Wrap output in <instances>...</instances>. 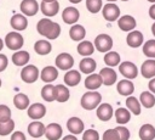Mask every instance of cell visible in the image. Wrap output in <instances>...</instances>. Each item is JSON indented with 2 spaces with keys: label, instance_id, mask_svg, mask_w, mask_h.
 <instances>
[{
  "label": "cell",
  "instance_id": "obj_4",
  "mask_svg": "<svg viewBox=\"0 0 155 140\" xmlns=\"http://www.w3.org/2000/svg\"><path fill=\"white\" fill-rule=\"evenodd\" d=\"M39 75H40V72L38 69V67L34 66V65H27L21 71V78H22V80L24 83H28V84L36 82L38 78H39Z\"/></svg>",
  "mask_w": 155,
  "mask_h": 140
},
{
  "label": "cell",
  "instance_id": "obj_10",
  "mask_svg": "<svg viewBox=\"0 0 155 140\" xmlns=\"http://www.w3.org/2000/svg\"><path fill=\"white\" fill-rule=\"evenodd\" d=\"M19 7L24 16H35L39 11V4L36 0H23Z\"/></svg>",
  "mask_w": 155,
  "mask_h": 140
},
{
  "label": "cell",
  "instance_id": "obj_43",
  "mask_svg": "<svg viewBox=\"0 0 155 140\" xmlns=\"http://www.w3.org/2000/svg\"><path fill=\"white\" fill-rule=\"evenodd\" d=\"M82 140H99V133L94 129H87L82 134Z\"/></svg>",
  "mask_w": 155,
  "mask_h": 140
},
{
  "label": "cell",
  "instance_id": "obj_56",
  "mask_svg": "<svg viewBox=\"0 0 155 140\" xmlns=\"http://www.w3.org/2000/svg\"><path fill=\"white\" fill-rule=\"evenodd\" d=\"M42 1H54V0H42Z\"/></svg>",
  "mask_w": 155,
  "mask_h": 140
},
{
  "label": "cell",
  "instance_id": "obj_21",
  "mask_svg": "<svg viewBox=\"0 0 155 140\" xmlns=\"http://www.w3.org/2000/svg\"><path fill=\"white\" fill-rule=\"evenodd\" d=\"M67 128L74 135L81 134L84 131V122L79 117H70L67 122Z\"/></svg>",
  "mask_w": 155,
  "mask_h": 140
},
{
  "label": "cell",
  "instance_id": "obj_17",
  "mask_svg": "<svg viewBox=\"0 0 155 140\" xmlns=\"http://www.w3.org/2000/svg\"><path fill=\"white\" fill-rule=\"evenodd\" d=\"M62 127L58 123H50L46 127V131H45V136L47 140H58L62 138Z\"/></svg>",
  "mask_w": 155,
  "mask_h": 140
},
{
  "label": "cell",
  "instance_id": "obj_45",
  "mask_svg": "<svg viewBox=\"0 0 155 140\" xmlns=\"http://www.w3.org/2000/svg\"><path fill=\"white\" fill-rule=\"evenodd\" d=\"M116 130H117V133H119V138H120V140H128L130 139V130L126 128V127H124V125H119V127H116Z\"/></svg>",
  "mask_w": 155,
  "mask_h": 140
},
{
  "label": "cell",
  "instance_id": "obj_24",
  "mask_svg": "<svg viewBox=\"0 0 155 140\" xmlns=\"http://www.w3.org/2000/svg\"><path fill=\"white\" fill-rule=\"evenodd\" d=\"M116 90L120 95L122 96H131V94L134 91V85L131 80L128 79H122L117 83L116 85Z\"/></svg>",
  "mask_w": 155,
  "mask_h": 140
},
{
  "label": "cell",
  "instance_id": "obj_48",
  "mask_svg": "<svg viewBox=\"0 0 155 140\" xmlns=\"http://www.w3.org/2000/svg\"><path fill=\"white\" fill-rule=\"evenodd\" d=\"M148 88H149V90H150L151 93H154V94H155V78H151V79L149 80Z\"/></svg>",
  "mask_w": 155,
  "mask_h": 140
},
{
  "label": "cell",
  "instance_id": "obj_52",
  "mask_svg": "<svg viewBox=\"0 0 155 140\" xmlns=\"http://www.w3.org/2000/svg\"><path fill=\"white\" fill-rule=\"evenodd\" d=\"M2 47H4V40L0 38V51L2 50Z\"/></svg>",
  "mask_w": 155,
  "mask_h": 140
},
{
  "label": "cell",
  "instance_id": "obj_55",
  "mask_svg": "<svg viewBox=\"0 0 155 140\" xmlns=\"http://www.w3.org/2000/svg\"><path fill=\"white\" fill-rule=\"evenodd\" d=\"M107 1H109V2H114V1H116V0H107Z\"/></svg>",
  "mask_w": 155,
  "mask_h": 140
},
{
  "label": "cell",
  "instance_id": "obj_25",
  "mask_svg": "<svg viewBox=\"0 0 155 140\" xmlns=\"http://www.w3.org/2000/svg\"><path fill=\"white\" fill-rule=\"evenodd\" d=\"M81 80V73L75 69H69L64 74V83L68 86H76Z\"/></svg>",
  "mask_w": 155,
  "mask_h": 140
},
{
  "label": "cell",
  "instance_id": "obj_44",
  "mask_svg": "<svg viewBox=\"0 0 155 140\" xmlns=\"http://www.w3.org/2000/svg\"><path fill=\"white\" fill-rule=\"evenodd\" d=\"M11 119V110L6 105H0V122Z\"/></svg>",
  "mask_w": 155,
  "mask_h": 140
},
{
  "label": "cell",
  "instance_id": "obj_57",
  "mask_svg": "<svg viewBox=\"0 0 155 140\" xmlns=\"http://www.w3.org/2000/svg\"><path fill=\"white\" fill-rule=\"evenodd\" d=\"M0 88H1V79H0Z\"/></svg>",
  "mask_w": 155,
  "mask_h": 140
},
{
  "label": "cell",
  "instance_id": "obj_40",
  "mask_svg": "<svg viewBox=\"0 0 155 140\" xmlns=\"http://www.w3.org/2000/svg\"><path fill=\"white\" fill-rule=\"evenodd\" d=\"M15 129V121L13 119H8L6 122H0V135L5 136L8 135L13 131Z\"/></svg>",
  "mask_w": 155,
  "mask_h": 140
},
{
  "label": "cell",
  "instance_id": "obj_50",
  "mask_svg": "<svg viewBox=\"0 0 155 140\" xmlns=\"http://www.w3.org/2000/svg\"><path fill=\"white\" fill-rule=\"evenodd\" d=\"M62 140H78V138H76L74 134H69V135L63 136V139H62Z\"/></svg>",
  "mask_w": 155,
  "mask_h": 140
},
{
  "label": "cell",
  "instance_id": "obj_54",
  "mask_svg": "<svg viewBox=\"0 0 155 140\" xmlns=\"http://www.w3.org/2000/svg\"><path fill=\"white\" fill-rule=\"evenodd\" d=\"M148 1H149V2H154V4H155V0H148Z\"/></svg>",
  "mask_w": 155,
  "mask_h": 140
},
{
  "label": "cell",
  "instance_id": "obj_28",
  "mask_svg": "<svg viewBox=\"0 0 155 140\" xmlns=\"http://www.w3.org/2000/svg\"><path fill=\"white\" fill-rule=\"evenodd\" d=\"M79 67H80V71H81L82 73H85V74H91V73L94 72V69H96V67H97V63H96V61H94L93 58H91V57H85V58H82V60L80 61Z\"/></svg>",
  "mask_w": 155,
  "mask_h": 140
},
{
  "label": "cell",
  "instance_id": "obj_18",
  "mask_svg": "<svg viewBox=\"0 0 155 140\" xmlns=\"http://www.w3.org/2000/svg\"><path fill=\"white\" fill-rule=\"evenodd\" d=\"M140 74L147 79L155 78V60L154 58H148L147 61L142 63Z\"/></svg>",
  "mask_w": 155,
  "mask_h": 140
},
{
  "label": "cell",
  "instance_id": "obj_5",
  "mask_svg": "<svg viewBox=\"0 0 155 140\" xmlns=\"http://www.w3.org/2000/svg\"><path fill=\"white\" fill-rule=\"evenodd\" d=\"M102 15L104 17L105 21H109V22H114L116 19L120 18V9L116 4L114 2H108L103 6L102 9Z\"/></svg>",
  "mask_w": 155,
  "mask_h": 140
},
{
  "label": "cell",
  "instance_id": "obj_14",
  "mask_svg": "<svg viewBox=\"0 0 155 140\" xmlns=\"http://www.w3.org/2000/svg\"><path fill=\"white\" fill-rule=\"evenodd\" d=\"M96 114H97V117H98L101 121H103V122L109 121V119L113 117V114H114L111 105H110V103H107V102L101 103V105L96 108Z\"/></svg>",
  "mask_w": 155,
  "mask_h": 140
},
{
  "label": "cell",
  "instance_id": "obj_22",
  "mask_svg": "<svg viewBox=\"0 0 155 140\" xmlns=\"http://www.w3.org/2000/svg\"><path fill=\"white\" fill-rule=\"evenodd\" d=\"M143 34L142 32L139 30H132L127 34V38H126V41H127V45L130 47H139L142 44H143Z\"/></svg>",
  "mask_w": 155,
  "mask_h": 140
},
{
  "label": "cell",
  "instance_id": "obj_32",
  "mask_svg": "<svg viewBox=\"0 0 155 140\" xmlns=\"http://www.w3.org/2000/svg\"><path fill=\"white\" fill-rule=\"evenodd\" d=\"M78 52L80 54V55H82V56H86V57H88L90 55H92L93 52H94V44H92L91 41H88V40H84V41H80L79 43V45H78Z\"/></svg>",
  "mask_w": 155,
  "mask_h": 140
},
{
  "label": "cell",
  "instance_id": "obj_29",
  "mask_svg": "<svg viewBox=\"0 0 155 140\" xmlns=\"http://www.w3.org/2000/svg\"><path fill=\"white\" fill-rule=\"evenodd\" d=\"M86 35V30L81 24H73L71 28L69 29V37L74 41H81Z\"/></svg>",
  "mask_w": 155,
  "mask_h": 140
},
{
  "label": "cell",
  "instance_id": "obj_7",
  "mask_svg": "<svg viewBox=\"0 0 155 140\" xmlns=\"http://www.w3.org/2000/svg\"><path fill=\"white\" fill-rule=\"evenodd\" d=\"M119 72L126 79H134L138 75V68L131 61H124V62H121L119 65Z\"/></svg>",
  "mask_w": 155,
  "mask_h": 140
},
{
  "label": "cell",
  "instance_id": "obj_12",
  "mask_svg": "<svg viewBox=\"0 0 155 140\" xmlns=\"http://www.w3.org/2000/svg\"><path fill=\"white\" fill-rule=\"evenodd\" d=\"M27 113L28 117L31 119H40L46 114V107L40 102H35L28 107Z\"/></svg>",
  "mask_w": 155,
  "mask_h": 140
},
{
  "label": "cell",
  "instance_id": "obj_37",
  "mask_svg": "<svg viewBox=\"0 0 155 140\" xmlns=\"http://www.w3.org/2000/svg\"><path fill=\"white\" fill-rule=\"evenodd\" d=\"M139 100H140V103L143 105V107H145V108H151L155 106V96L151 94V91L140 93Z\"/></svg>",
  "mask_w": 155,
  "mask_h": 140
},
{
  "label": "cell",
  "instance_id": "obj_36",
  "mask_svg": "<svg viewBox=\"0 0 155 140\" xmlns=\"http://www.w3.org/2000/svg\"><path fill=\"white\" fill-rule=\"evenodd\" d=\"M104 62L107 66L109 67H115V66H119L120 62H121V57L117 52L115 51H108L105 55H104Z\"/></svg>",
  "mask_w": 155,
  "mask_h": 140
},
{
  "label": "cell",
  "instance_id": "obj_53",
  "mask_svg": "<svg viewBox=\"0 0 155 140\" xmlns=\"http://www.w3.org/2000/svg\"><path fill=\"white\" fill-rule=\"evenodd\" d=\"M70 2H73V4H79V2H81L82 0H69Z\"/></svg>",
  "mask_w": 155,
  "mask_h": 140
},
{
  "label": "cell",
  "instance_id": "obj_13",
  "mask_svg": "<svg viewBox=\"0 0 155 140\" xmlns=\"http://www.w3.org/2000/svg\"><path fill=\"white\" fill-rule=\"evenodd\" d=\"M99 74L102 77L103 84L107 85V86L113 85L117 80V74H116V72L111 67H104V68H102L101 72H99Z\"/></svg>",
  "mask_w": 155,
  "mask_h": 140
},
{
  "label": "cell",
  "instance_id": "obj_46",
  "mask_svg": "<svg viewBox=\"0 0 155 140\" xmlns=\"http://www.w3.org/2000/svg\"><path fill=\"white\" fill-rule=\"evenodd\" d=\"M7 65H8V60H7L6 55L0 54V72L5 71V68L7 67Z\"/></svg>",
  "mask_w": 155,
  "mask_h": 140
},
{
  "label": "cell",
  "instance_id": "obj_47",
  "mask_svg": "<svg viewBox=\"0 0 155 140\" xmlns=\"http://www.w3.org/2000/svg\"><path fill=\"white\" fill-rule=\"evenodd\" d=\"M10 140H27V138H25V135L22 133V131H15V133H12L11 134V139Z\"/></svg>",
  "mask_w": 155,
  "mask_h": 140
},
{
  "label": "cell",
  "instance_id": "obj_39",
  "mask_svg": "<svg viewBox=\"0 0 155 140\" xmlns=\"http://www.w3.org/2000/svg\"><path fill=\"white\" fill-rule=\"evenodd\" d=\"M143 54L149 58H155V39H150L144 43Z\"/></svg>",
  "mask_w": 155,
  "mask_h": 140
},
{
  "label": "cell",
  "instance_id": "obj_34",
  "mask_svg": "<svg viewBox=\"0 0 155 140\" xmlns=\"http://www.w3.org/2000/svg\"><path fill=\"white\" fill-rule=\"evenodd\" d=\"M126 106L130 110V112L133 113L134 116H138L142 112V110H140V101L137 97H134V96H127Z\"/></svg>",
  "mask_w": 155,
  "mask_h": 140
},
{
  "label": "cell",
  "instance_id": "obj_20",
  "mask_svg": "<svg viewBox=\"0 0 155 140\" xmlns=\"http://www.w3.org/2000/svg\"><path fill=\"white\" fill-rule=\"evenodd\" d=\"M103 84L102 77L99 73H91L85 79V88L88 90H97Z\"/></svg>",
  "mask_w": 155,
  "mask_h": 140
},
{
  "label": "cell",
  "instance_id": "obj_6",
  "mask_svg": "<svg viewBox=\"0 0 155 140\" xmlns=\"http://www.w3.org/2000/svg\"><path fill=\"white\" fill-rule=\"evenodd\" d=\"M94 47L101 52H108L113 47V39L108 34H99L94 39Z\"/></svg>",
  "mask_w": 155,
  "mask_h": 140
},
{
  "label": "cell",
  "instance_id": "obj_33",
  "mask_svg": "<svg viewBox=\"0 0 155 140\" xmlns=\"http://www.w3.org/2000/svg\"><path fill=\"white\" fill-rule=\"evenodd\" d=\"M34 50L36 54L39 55H48L52 50V45L50 41L47 40H38L35 44H34Z\"/></svg>",
  "mask_w": 155,
  "mask_h": 140
},
{
  "label": "cell",
  "instance_id": "obj_1",
  "mask_svg": "<svg viewBox=\"0 0 155 140\" xmlns=\"http://www.w3.org/2000/svg\"><path fill=\"white\" fill-rule=\"evenodd\" d=\"M38 33L44 35L48 40H54L61 34V26L56 22H52L50 18H42L36 24Z\"/></svg>",
  "mask_w": 155,
  "mask_h": 140
},
{
  "label": "cell",
  "instance_id": "obj_30",
  "mask_svg": "<svg viewBox=\"0 0 155 140\" xmlns=\"http://www.w3.org/2000/svg\"><path fill=\"white\" fill-rule=\"evenodd\" d=\"M139 138H140V140H154L155 139V128L149 123L143 124L139 129Z\"/></svg>",
  "mask_w": 155,
  "mask_h": 140
},
{
  "label": "cell",
  "instance_id": "obj_2",
  "mask_svg": "<svg viewBox=\"0 0 155 140\" xmlns=\"http://www.w3.org/2000/svg\"><path fill=\"white\" fill-rule=\"evenodd\" d=\"M82 108L87 110V111H91V110H94L97 108L101 103H102V95L96 91V90H91V91H86L82 97H81V101H80Z\"/></svg>",
  "mask_w": 155,
  "mask_h": 140
},
{
  "label": "cell",
  "instance_id": "obj_26",
  "mask_svg": "<svg viewBox=\"0 0 155 140\" xmlns=\"http://www.w3.org/2000/svg\"><path fill=\"white\" fill-rule=\"evenodd\" d=\"M41 97L47 101V102H52L54 100H57V90H56V85L52 84H46L42 89H41Z\"/></svg>",
  "mask_w": 155,
  "mask_h": 140
},
{
  "label": "cell",
  "instance_id": "obj_38",
  "mask_svg": "<svg viewBox=\"0 0 155 140\" xmlns=\"http://www.w3.org/2000/svg\"><path fill=\"white\" fill-rule=\"evenodd\" d=\"M56 90H57V101L58 102H65L69 100L70 93L65 85L58 84V85H56Z\"/></svg>",
  "mask_w": 155,
  "mask_h": 140
},
{
  "label": "cell",
  "instance_id": "obj_31",
  "mask_svg": "<svg viewBox=\"0 0 155 140\" xmlns=\"http://www.w3.org/2000/svg\"><path fill=\"white\" fill-rule=\"evenodd\" d=\"M114 114H115V119H116V122H117L120 125H124V124L128 123L130 119H131V112H130L128 108L120 107V108H117V110L115 111Z\"/></svg>",
  "mask_w": 155,
  "mask_h": 140
},
{
  "label": "cell",
  "instance_id": "obj_3",
  "mask_svg": "<svg viewBox=\"0 0 155 140\" xmlns=\"http://www.w3.org/2000/svg\"><path fill=\"white\" fill-rule=\"evenodd\" d=\"M23 44H24V39H23L22 34L18 32H10L5 37V45L10 50L18 51L22 49Z\"/></svg>",
  "mask_w": 155,
  "mask_h": 140
},
{
  "label": "cell",
  "instance_id": "obj_8",
  "mask_svg": "<svg viewBox=\"0 0 155 140\" xmlns=\"http://www.w3.org/2000/svg\"><path fill=\"white\" fill-rule=\"evenodd\" d=\"M54 63H56V67L58 69L69 71V69H71V67L74 65V58H73V56L70 54L62 52V54L57 55V57L54 60Z\"/></svg>",
  "mask_w": 155,
  "mask_h": 140
},
{
  "label": "cell",
  "instance_id": "obj_16",
  "mask_svg": "<svg viewBox=\"0 0 155 140\" xmlns=\"http://www.w3.org/2000/svg\"><path fill=\"white\" fill-rule=\"evenodd\" d=\"M57 77H58V69H57V67H53V66H46L40 72L41 80L47 83V84H50L53 80H56Z\"/></svg>",
  "mask_w": 155,
  "mask_h": 140
},
{
  "label": "cell",
  "instance_id": "obj_35",
  "mask_svg": "<svg viewBox=\"0 0 155 140\" xmlns=\"http://www.w3.org/2000/svg\"><path fill=\"white\" fill-rule=\"evenodd\" d=\"M13 105L18 110H27L29 107V97L23 93H18L13 97Z\"/></svg>",
  "mask_w": 155,
  "mask_h": 140
},
{
  "label": "cell",
  "instance_id": "obj_27",
  "mask_svg": "<svg viewBox=\"0 0 155 140\" xmlns=\"http://www.w3.org/2000/svg\"><path fill=\"white\" fill-rule=\"evenodd\" d=\"M29 58H30V55L28 51H24V50H18L16 51L13 55H12V62L16 65V66H25L28 62H29Z\"/></svg>",
  "mask_w": 155,
  "mask_h": 140
},
{
  "label": "cell",
  "instance_id": "obj_51",
  "mask_svg": "<svg viewBox=\"0 0 155 140\" xmlns=\"http://www.w3.org/2000/svg\"><path fill=\"white\" fill-rule=\"evenodd\" d=\"M151 33H153V35L155 37V22H154L153 26H151Z\"/></svg>",
  "mask_w": 155,
  "mask_h": 140
},
{
  "label": "cell",
  "instance_id": "obj_49",
  "mask_svg": "<svg viewBox=\"0 0 155 140\" xmlns=\"http://www.w3.org/2000/svg\"><path fill=\"white\" fill-rule=\"evenodd\" d=\"M149 16H150V18L155 19V4H153V5L149 7Z\"/></svg>",
  "mask_w": 155,
  "mask_h": 140
},
{
  "label": "cell",
  "instance_id": "obj_42",
  "mask_svg": "<svg viewBox=\"0 0 155 140\" xmlns=\"http://www.w3.org/2000/svg\"><path fill=\"white\" fill-rule=\"evenodd\" d=\"M102 140H120L119 133H117L116 128L105 130V131L103 133V135H102Z\"/></svg>",
  "mask_w": 155,
  "mask_h": 140
},
{
  "label": "cell",
  "instance_id": "obj_9",
  "mask_svg": "<svg viewBox=\"0 0 155 140\" xmlns=\"http://www.w3.org/2000/svg\"><path fill=\"white\" fill-rule=\"evenodd\" d=\"M79 17H80V12L78 9L73 7V6H68L63 10L62 12V18H63V22H65L67 24H76V22L79 21Z\"/></svg>",
  "mask_w": 155,
  "mask_h": 140
},
{
  "label": "cell",
  "instance_id": "obj_41",
  "mask_svg": "<svg viewBox=\"0 0 155 140\" xmlns=\"http://www.w3.org/2000/svg\"><path fill=\"white\" fill-rule=\"evenodd\" d=\"M86 7L91 13H97L102 10V0H86Z\"/></svg>",
  "mask_w": 155,
  "mask_h": 140
},
{
  "label": "cell",
  "instance_id": "obj_19",
  "mask_svg": "<svg viewBox=\"0 0 155 140\" xmlns=\"http://www.w3.org/2000/svg\"><path fill=\"white\" fill-rule=\"evenodd\" d=\"M10 24L15 30L21 32V30H24L28 27V21H27V18L23 13H16L11 17Z\"/></svg>",
  "mask_w": 155,
  "mask_h": 140
},
{
  "label": "cell",
  "instance_id": "obj_15",
  "mask_svg": "<svg viewBox=\"0 0 155 140\" xmlns=\"http://www.w3.org/2000/svg\"><path fill=\"white\" fill-rule=\"evenodd\" d=\"M40 9H41V12L47 16V17H52V16H56L57 12L59 11V4L57 0L54 1H42L41 5H40Z\"/></svg>",
  "mask_w": 155,
  "mask_h": 140
},
{
  "label": "cell",
  "instance_id": "obj_23",
  "mask_svg": "<svg viewBox=\"0 0 155 140\" xmlns=\"http://www.w3.org/2000/svg\"><path fill=\"white\" fill-rule=\"evenodd\" d=\"M45 131H46V127L40 121H34L28 125V133L31 138H40L45 135Z\"/></svg>",
  "mask_w": 155,
  "mask_h": 140
},
{
  "label": "cell",
  "instance_id": "obj_11",
  "mask_svg": "<svg viewBox=\"0 0 155 140\" xmlns=\"http://www.w3.org/2000/svg\"><path fill=\"white\" fill-rule=\"evenodd\" d=\"M117 26L124 32H132L136 28L137 22L131 15H124L117 19Z\"/></svg>",
  "mask_w": 155,
  "mask_h": 140
},
{
  "label": "cell",
  "instance_id": "obj_58",
  "mask_svg": "<svg viewBox=\"0 0 155 140\" xmlns=\"http://www.w3.org/2000/svg\"><path fill=\"white\" fill-rule=\"evenodd\" d=\"M121 1H128V0H121Z\"/></svg>",
  "mask_w": 155,
  "mask_h": 140
}]
</instances>
